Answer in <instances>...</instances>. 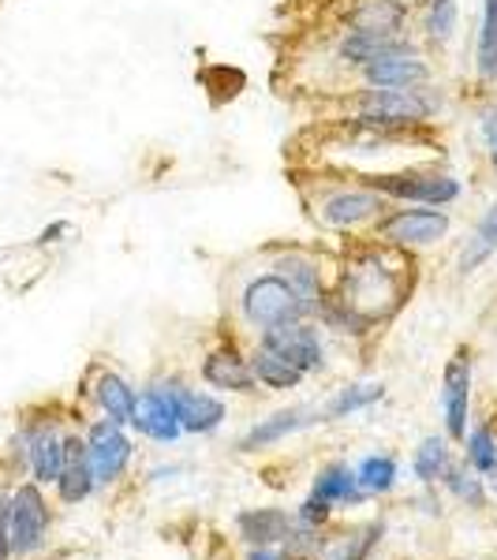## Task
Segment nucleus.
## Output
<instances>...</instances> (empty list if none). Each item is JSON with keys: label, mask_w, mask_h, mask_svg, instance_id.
Masks as SVG:
<instances>
[{"label": "nucleus", "mask_w": 497, "mask_h": 560, "mask_svg": "<svg viewBox=\"0 0 497 560\" xmlns=\"http://www.w3.org/2000/svg\"><path fill=\"white\" fill-rule=\"evenodd\" d=\"M269 269H274L277 277H285L288 284L296 288V292L303 295L311 306L322 303L325 295V284H322V261L314 255H307V250H281L274 261H269Z\"/></svg>", "instance_id": "19"}, {"label": "nucleus", "mask_w": 497, "mask_h": 560, "mask_svg": "<svg viewBox=\"0 0 497 560\" xmlns=\"http://www.w3.org/2000/svg\"><path fill=\"white\" fill-rule=\"evenodd\" d=\"M258 345L277 351V355L288 359L296 370H303L307 377L325 370V329L322 325H314L311 318L288 322V325H277V329L258 332Z\"/></svg>", "instance_id": "9"}, {"label": "nucleus", "mask_w": 497, "mask_h": 560, "mask_svg": "<svg viewBox=\"0 0 497 560\" xmlns=\"http://www.w3.org/2000/svg\"><path fill=\"white\" fill-rule=\"evenodd\" d=\"M330 516H333V504L319 501V497H307L300 509H296V523H303V527H314V530H322L325 523H330Z\"/></svg>", "instance_id": "34"}, {"label": "nucleus", "mask_w": 497, "mask_h": 560, "mask_svg": "<svg viewBox=\"0 0 497 560\" xmlns=\"http://www.w3.org/2000/svg\"><path fill=\"white\" fill-rule=\"evenodd\" d=\"M180 393H184L180 377H158V382H150L139 393V408H135L131 427L147 441L173 445L180 433H184V427H180Z\"/></svg>", "instance_id": "7"}, {"label": "nucleus", "mask_w": 497, "mask_h": 560, "mask_svg": "<svg viewBox=\"0 0 497 560\" xmlns=\"http://www.w3.org/2000/svg\"><path fill=\"white\" fill-rule=\"evenodd\" d=\"M390 198H382L374 187L367 184H337L330 191H322L314 198L311 213L322 229L333 232H359V229H374V221L390 210Z\"/></svg>", "instance_id": "6"}, {"label": "nucleus", "mask_w": 497, "mask_h": 560, "mask_svg": "<svg viewBox=\"0 0 497 560\" xmlns=\"http://www.w3.org/2000/svg\"><path fill=\"white\" fill-rule=\"evenodd\" d=\"M311 497H319L325 504H363V490H359V478H356V467L348 464H330L314 475V486H311Z\"/></svg>", "instance_id": "23"}, {"label": "nucleus", "mask_w": 497, "mask_h": 560, "mask_svg": "<svg viewBox=\"0 0 497 560\" xmlns=\"http://www.w3.org/2000/svg\"><path fill=\"white\" fill-rule=\"evenodd\" d=\"M385 396V385L382 382H356V385H345L325 400V408H319V419L322 422H337V419H348L356 411H367L374 408L378 400Z\"/></svg>", "instance_id": "25"}, {"label": "nucleus", "mask_w": 497, "mask_h": 560, "mask_svg": "<svg viewBox=\"0 0 497 560\" xmlns=\"http://www.w3.org/2000/svg\"><path fill=\"white\" fill-rule=\"evenodd\" d=\"M94 490H97V482L86 459V441L79 438V433H65V467H60V478H57V497L65 504H79Z\"/></svg>", "instance_id": "18"}, {"label": "nucleus", "mask_w": 497, "mask_h": 560, "mask_svg": "<svg viewBox=\"0 0 497 560\" xmlns=\"http://www.w3.org/2000/svg\"><path fill=\"white\" fill-rule=\"evenodd\" d=\"M251 370H255V382L262 388H269V393H288V388H300L303 385V370H296L288 359H281L277 351L262 348L255 345V351H251Z\"/></svg>", "instance_id": "24"}, {"label": "nucleus", "mask_w": 497, "mask_h": 560, "mask_svg": "<svg viewBox=\"0 0 497 560\" xmlns=\"http://www.w3.org/2000/svg\"><path fill=\"white\" fill-rule=\"evenodd\" d=\"M419 49L412 34H363V31H345V38L337 42V60L345 68H367L382 57H393V52H408Z\"/></svg>", "instance_id": "14"}, {"label": "nucleus", "mask_w": 497, "mask_h": 560, "mask_svg": "<svg viewBox=\"0 0 497 560\" xmlns=\"http://www.w3.org/2000/svg\"><path fill=\"white\" fill-rule=\"evenodd\" d=\"M453 232V213L438 210V206H390L370 229V240L390 243L401 250H427L449 240Z\"/></svg>", "instance_id": "5"}, {"label": "nucleus", "mask_w": 497, "mask_h": 560, "mask_svg": "<svg viewBox=\"0 0 497 560\" xmlns=\"http://www.w3.org/2000/svg\"><path fill=\"white\" fill-rule=\"evenodd\" d=\"M319 419V408H285V411H274L269 419L255 422L247 433L240 438V453H258V448H269V445H281L285 438L300 433L307 427H314Z\"/></svg>", "instance_id": "15"}, {"label": "nucleus", "mask_w": 497, "mask_h": 560, "mask_svg": "<svg viewBox=\"0 0 497 560\" xmlns=\"http://www.w3.org/2000/svg\"><path fill=\"white\" fill-rule=\"evenodd\" d=\"M472 377L475 359L472 348H456L441 370V419H446V438L464 441L467 438V411H472Z\"/></svg>", "instance_id": "11"}, {"label": "nucleus", "mask_w": 497, "mask_h": 560, "mask_svg": "<svg viewBox=\"0 0 497 560\" xmlns=\"http://www.w3.org/2000/svg\"><path fill=\"white\" fill-rule=\"evenodd\" d=\"M53 527V512L38 482H23L12 490V553L34 557L45 549Z\"/></svg>", "instance_id": "8"}, {"label": "nucleus", "mask_w": 497, "mask_h": 560, "mask_svg": "<svg viewBox=\"0 0 497 560\" xmlns=\"http://www.w3.org/2000/svg\"><path fill=\"white\" fill-rule=\"evenodd\" d=\"M460 31V0H423V34L430 45L449 49Z\"/></svg>", "instance_id": "27"}, {"label": "nucleus", "mask_w": 497, "mask_h": 560, "mask_svg": "<svg viewBox=\"0 0 497 560\" xmlns=\"http://www.w3.org/2000/svg\"><path fill=\"white\" fill-rule=\"evenodd\" d=\"M240 318L247 322V329L255 332H266V329H277V325H288V322H303V318H314V306L288 284L285 277H277L274 269H262V273L247 277V284L240 288Z\"/></svg>", "instance_id": "4"}, {"label": "nucleus", "mask_w": 497, "mask_h": 560, "mask_svg": "<svg viewBox=\"0 0 497 560\" xmlns=\"http://www.w3.org/2000/svg\"><path fill=\"white\" fill-rule=\"evenodd\" d=\"M296 516L285 509H243L236 516V530L247 546H281L292 530Z\"/></svg>", "instance_id": "21"}, {"label": "nucleus", "mask_w": 497, "mask_h": 560, "mask_svg": "<svg viewBox=\"0 0 497 560\" xmlns=\"http://www.w3.org/2000/svg\"><path fill=\"white\" fill-rule=\"evenodd\" d=\"M441 482L449 486V493L456 497V501H464V504H472V509H483L486 504V490H483V478H478L475 471H467V464L464 467H449L446 478Z\"/></svg>", "instance_id": "32"}, {"label": "nucleus", "mask_w": 497, "mask_h": 560, "mask_svg": "<svg viewBox=\"0 0 497 560\" xmlns=\"http://www.w3.org/2000/svg\"><path fill=\"white\" fill-rule=\"evenodd\" d=\"M71 232V224L68 221H53V224H45V229L38 232V247H53V243H65V236Z\"/></svg>", "instance_id": "36"}, {"label": "nucleus", "mask_w": 497, "mask_h": 560, "mask_svg": "<svg viewBox=\"0 0 497 560\" xmlns=\"http://www.w3.org/2000/svg\"><path fill=\"white\" fill-rule=\"evenodd\" d=\"M464 464L475 475H490L497 467V438L490 427H475L464 438Z\"/></svg>", "instance_id": "31"}, {"label": "nucleus", "mask_w": 497, "mask_h": 560, "mask_svg": "<svg viewBox=\"0 0 497 560\" xmlns=\"http://www.w3.org/2000/svg\"><path fill=\"white\" fill-rule=\"evenodd\" d=\"M247 560H285V549H277V546H251Z\"/></svg>", "instance_id": "37"}, {"label": "nucleus", "mask_w": 497, "mask_h": 560, "mask_svg": "<svg viewBox=\"0 0 497 560\" xmlns=\"http://www.w3.org/2000/svg\"><path fill=\"white\" fill-rule=\"evenodd\" d=\"M453 467V453H449V438H438V433H430V438L419 441V448H415L412 456V471L419 478L423 486H434L446 478V471Z\"/></svg>", "instance_id": "28"}, {"label": "nucleus", "mask_w": 497, "mask_h": 560, "mask_svg": "<svg viewBox=\"0 0 497 560\" xmlns=\"http://www.w3.org/2000/svg\"><path fill=\"white\" fill-rule=\"evenodd\" d=\"M404 4H412V0H404Z\"/></svg>", "instance_id": "39"}, {"label": "nucleus", "mask_w": 497, "mask_h": 560, "mask_svg": "<svg viewBox=\"0 0 497 560\" xmlns=\"http://www.w3.org/2000/svg\"><path fill=\"white\" fill-rule=\"evenodd\" d=\"M404 269H412V250L390 247V243H367L356 247L340 269L337 300L356 311L370 329L378 322H390L401 303L408 300V277Z\"/></svg>", "instance_id": "1"}, {"label": "nucleus", "mask_w": 497, "mask_h": 560, "mask_svg": "<svg viewBox=\"0 0 497 560\" xmlns=\"http://www.w3.org/2000/svg\"><path fill=\"white\" fill-rule=\"evenodd\" d=\"M348 124L356 128H382V131H423L438 120L441 94L427 86H359L348 94Z\"/></svg>", "instance_id": "2"}, {"label": "nucleus", "mask_w": 497, "mask_h": 560, "mask_svg": "<svg viewBox=\"0 0 497 560\" xmlns=\"http://www.w3.org/2000/svg\"><path fill=\"white\" fill-rule=\"evenodd\" d=\"M497 255V198L490 206L483 210V217L475 221L472 236H467V243L460 247V258H456V269L460 273H475L478 266H486Z\"/></svg>", "instance_id": "22"}, {"label": "nucleus", "mask_w": 497, "mask_h": 560, "mask_svg": "<svg viewBox=\"0 0 497 560\" xmlns=\"http://www.w3.org/2000/svg\"><path fill=\"white\" fill-rule=\"evenodd\" d=\"M348 31L363 34H408L412 12L404 0H356L345 12Z\"/></svg>", "instance_id": "17"}, {"label": "nucleus", "mask_w": 497, "mask_h": 560, "mask_svg": "<svg viewBox=\"0 0 497 560\" xmlns=\"http://www.w3.org/2000/svg\"><path fill=\"white\" fill-rule=\"evenodd\" d=\"M203 382L213 388V393H240L251 396L258 388L255 370H251V359L243 355L236 345H221L213 351H206L203 366H198Z\"/></svg>", "instance_id": "12"}, {"label": "nucleus", "mask_w": 497, "mask_h": 560, "mask_svg": "<svg viewBox=\"0 0 497 560\" xmlns=\"http://www.w3.org/2000/svg\"><path fill=\"white\" fill-rule=\"evenodd\" d=\"M356 478H359V490L367 497H382V493H390L396 486V478H401V464H396V456L390 453L367 456L363 464L356 467Z\"/></svg>", "instance_id": "29"}, {"label": "nucleus", "mask_w": 497, "mask_h": 560, "mask_svg": "<svg viewBox=\"0 0 497 560\" xmlns=\"http://www.w3.org/2000/svg\"><path fill=\"white\" fill-rule=\"evenodd\" d=\"M475 75L483 86L497 83V0H483L475 34Z\"/></svg>", "instance_id": "26"}, {"label": "nucleus", "mask_w": 497, "mask_h": 560, "mask_svg": "<svg viewBox=\"0 0 497 560\" xmlns=\"http://www.w3.org/2000/svg\"><path fill=\"white\" fill-rule=\"evenodd\" d=\"M0 560H15L12 553V493L0 490Z\"/></svg>", "instance_id": "35"}, {"label": "nucleus", "mask_w": 497, "mask_h": 560, "mask_svg": "<svg viewBox=\"0 0 497 560\" xmlns=\"http://www.w3.org/2000/svg\"><path fill=\"white\" fill-rule=\"evenodd\" d=\"M86 441V459H90V471H94V482L97 486H113L120 482L124 471H128L131 456H135V445L128 438V430L108 422L105 415L94 419L83 433Z\"/></svg>", "instance_id": "10"}, {"label": "nucleus", "mask_w": 497, "mask_h": 560, "mask_svg": "<svg viewBox=\"0 0 497 560\" xmlns=\"http://www.w3.org/2000/svg\"><path fill=\"white\" fill-rule=\"evenodd\" d=\"M359 184L374 187L382 198L396 206H438L449 210L464 198V179L446 168L408 165V168H382V173H359Z\"/></svg>", "instance_id": "3"}, {"label": "nucleus", "mask_w": 497, "mask_h": 560, "mask_svg": "<svg viewBox=\"0 0 497 560\" xmlns=\"http://www.w3.org/2000/svg\"><path fill=\"white\" fill-rule=\"evenodd\" d=\"M359 83L363 86H427L434 83V68L419 49L393 52L374 65L359 68Z\"/></svg>", "instance_id": "13"}, {"label": "nucleus", "mask_w": 497, "mask_h": 560, "mask_svg": "<svg viewBox=\"0 0 497 560\" xmlns=\"http://www.w3.org/2000/svg\"><path fill=\"white\" fill-rule=\"evenodd\" d=\"M478 139H483L486 161H490V168L497 176V102H486L478 108Z\"/></svg>", "instance_id": "33"}, {"label": "nucleus", "mask_w": 497, "mask_h": 560, "mask_svg": "<svg viewBox=\"0 0 497 560\" xmlns=\"http://www.w3.org/2000/svg\"><path fill=\"white\" fill-rule=\"evenodd\" d=\"M229 419V404L221 393H206V388H187L180 393V427L184 433H213Z\"/></svg>", "instance_id": "20"}, {"label": "nucleus", "mask_w": 497, "mask_h": 560, "mask_svg": "<svg viewBox=\"0 0 497 560\" xmlns=\"http://www.w3.org/2000/svg\"><path fill=\"white\" fill-rule=\"evenodd\" d=\"M486 478H490V490L497 493V467H494V471H490V475H486Z\"/></svg>", "instance_id": "38"}, {"label": "nucleus", "mask_w": 497, "mask_h": 560, "mask_svg": "<svg viewBox=\"0 0 497 560\" xmlns=\"http://www.w3.org/2000/svg\"><path fill=\"white\" fill-rule=\"evenodd\" d=\"M378 535H382V523H378V527H367V530H351V535L345 530V535L322 541L319 560H367Z\"/></svg>", "instance_id": "30"}, {"label": "nucleus", "mask_w": 497, "mask_h": 560, "mask_svg": "<svg viewBox=\"0 0 497 560\" xmlns=\"http://www.w3.org/2000/svg\"><path fill=\"white\" fill-rule=\"evenodd\" d=\"M90 396H94L97 411H102L108 422L131 427L135 408H139V388H135L124 374H116V370H97L94 385H90Z\"/></svg>", "instance_id": "16"}]
</instances>
